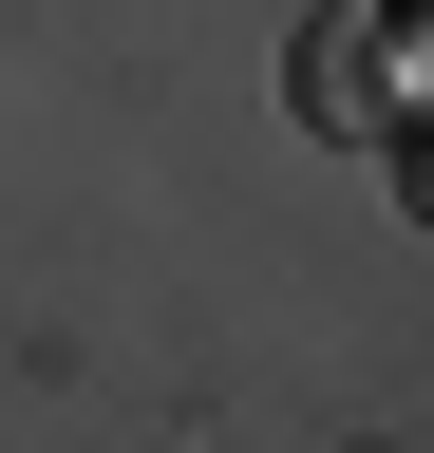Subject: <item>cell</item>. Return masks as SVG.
<instances>
[{
    "mask_svg": "<svg viewBox=\"0 0 434 453\" xmlns=\"http://www.w3.org/2000/svg\"><path fill=\"white\" fill-rule=\"evenodd\" d=\"M302 133H340V151L397 133V95H377V0L359 19H302Z\"/></svg>",
    "mask_w": 434,
    "mask_h": 453,
    "instance_id": "1",
    "label": "cell"
},
{
    "mask_svg": "<svg viewBox=\"0 0 434 453\" xmlns=\"http://www.w3.org/2000/svg\"><path fill=\"white\" fill-rule=\"evenodd\" d=\"M377 170H397V208L434 226V95H397V133H377Z\"/></svg>",
    "mask_w": 434,
    "mask_h": 453,
    "instance_id": "2",
    "label": "cell"
},
{
    "mask_svg": "<svg viewBox=\"0 0 434 453\" xmlns=\"http://www.w3.org/2000/svg\"><path fill=\"white\" fill-rule=\"evenodd\" d=\"M377 38H397V95H434V0H377Z\"/></svg>",
    "mask_w": 434,
    "mask_h": 453,
    "instance_id": "3",
    "label": "cell"
}]
</instances>
